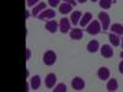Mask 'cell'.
Here are the masks:
<instances>
[{"label":"cell","mask_w":123,"mask_h":92,"mask_svg":"<svg viewBox=\"0 0 123 92\" xmlns=\"http://www.w3.org/2000/svg\"><path fill=\"white\" fill-rule=\"evenodd\" d=\"M86 31H87V33L91 34V36H96V34H98L101 31H102V27H101L100 21H96V20L91 21V22L86 26Z\"/></svg>","instance_id":"1"},{"label":"cell","mask_w":123,"mask_h":92,"mask_svg":"<svg viewBox=\"0 0 123 92\" xmlns=\"http://www.w3.org/2000/svg\"><path fill=\"white\" fill-rule=\"evenodd\" d=\"M57 61V54L54 50H47V52L43 54V63L48 66L53 65Z\"/></svg>","instance_id":"2"},{"label":"cell","mask_w":123,"mask_h":92,"mask_svg":"<svg viewBox=\"0 0 123 92\" xmlns=\"http://www.w3.org/2000/svg\"><path fill=\"white\" fill-rule=\"evenodd\" d=\"M98 20H100V23H101L102 29H104V31H107L108 27H110V22H111L108 14L105 12V11H101V12L98 14Z\"/></svg>","instance_id":"3"},{"label":"cell","mask_w":123,"mask_h":92,"mask_svg":"<svg viewBox=\"0 0 123 92\" xmlns=\"http://www.w3.org/2000/svg\"><path fill=\"white\" fill-rule=\"evenodd\" d=\"M70 27H71L70 18L63 17V18L59 21V31H60L62 33H68V32H70Z\"/></svg>","instance_id":"4"},{"label":"cell","mask_w":123,"mask_h":92,"mask_svg":"<svg viewBox=\"0 0 123 92\" xmlns=\"http://www.w3.org/2000/svg\"><path fill=\"white\" fill-rule=\"evenodd\" d=\"M71 87H73L75 91L84 90L85 88V81L81 79V77L76 76V77H74L73 80H71Z\"/></svg>","instance_id":"5"},{"label":"cell","mask_w":123,"mask_h":92,"mask_svg":"<svg viewBox=\"0 0 123 92\" xmlns=\"http://www.w3.org/2000/svg\"><path fill=\"white\" fill-rule=\"evenodd\" d=\"M55 17V11L53 9H46L44 11H42L38 15L39 20H50V18H54Z\"/></svg>","instance_id":"6"},{"label":"cell","mask_w":123,"mask_h":92,"mask_svg":"<svg viewBox=\"0 0 123 92\" xmlns=\"http://www.w3.org/2000/svg\"><path fill=\"white\" fill-rule=\"evenodd\" d=\"M100 52H101V55L104 58H112L113 57V49L110 44H104L101 48H100Z\"/></svg>","instance_id":"7"},{"label":"cell","mask_w":123,"mask_h":92,"mask_svg":"<svg viewBox=\"0 0 123 92\" xmlns=\"http://www.w3.org/2000/svg\"><path fill=\"white\" fill-rule=\"evenodd\" d=\"M46 29L50 33H55L59 29V23L55 21V20H49V21H47V23H46Z\"/></svg>","instance_id":"8"},{"label":"cell","mask_w":123,"mask_h":92,"mask_svg":"<svg viewBox=\"0 0 123 92\" xmlns=\"http://www.w3.org/2000/svg\"><path fill=\"white\" fill-rule=\"evenodd\" d=\"M110 75H111L110 69H108V68H106V66L100 68V69H98V71H97V76H98V79H100V80H102V81H105V80L110 79Z\"/></svg>","instance_id":"9"},{"label":"cell","mask_w":123,"mask_h":92,"mask_svg":"<svg viewBox=\"0 0 123 92\" xmlns=\"http://www.w3.org/2000/svg\"><path fill=\"white\" fill-rule=\"evenodd\" d=\"M44 82H46V86L48 88H53L57 84V76L55 74H48L44 79Z\"/></svg>","instance_id":"10"},{"label":"cell","mask_w":123,"mask_h":92,"mask_svg":"<svg viewBox=\"0 0 123 92\" xmlns=\"http://www.w3.org/2000/svg\"><path fill=\"white\" fill-rule=\"evenodd\" d=\"M46 7H47L46 3H39V4H37L36 6H33L32 11H31V15H32L33 17H38V15L42 12V11H44Z\"/></svg>","instance_id":"11"},{"label":"cell","mask_w":123,"mask_h":92,"mask_svg":"<svg viewBox=\"0 0 123 92\" xmlns=\"http://www.w3.org/2000/svg\"><path fill=\"white\" fill-rule=\"evenodd\" d=\"M69 36H70V38H71V39H74V40H79V39L83 38L84 32H83V29H80V28H74V29H70Z\"/></svg>","instance_id":"12"},{"label":"cell","mask_w":123,"mask_h":92,"mask_svg":"<svg viewBox=\"0 0 123 92\" xmlns=\"http://www.w3.org/2000/svg\"><path fill=\"white\" fill-rule=\"evenodd\" d=\"M86 49H87V52H89V53H96L97 50L100 49V44H98L97 40L92 39V40H90V42L87 43Z\"/></svg>","instance_id":"13"},{"label":"cell","mask_w":123,"mask_h":92,"mask_svg":"<svg viewBox=\"0 0 123 92\" xmlns=\"http://www.w3.org/2000/svg\"><path fill=\"white\" fill-rule=\"evenodd\" d=\"M30 84H31V88H32L33 91L38 90L39 86H41V76H39V75H35V76H32V77H31Z\"/></svg>","instance_id":"14"},{"label":"cell","mask_w":123,"mask_h":92,"mask_svg":"<svg viewBox=\"0 0 123 92\" xmlns=\"http://www.w3.org/2000/svg\"><path fill=\"white\" fill-rule=\"evenodd\" d=\"M91 21H92V15H91V12H85L84 16L81 17V20H80L79 23H80L81 27H86Z\"/></svg>","instance_id":"15"},{"label":"cell","mask_w":123,"mask_h":92,"mask_svg":"<svg viewBox=\"0 0 123 92\" xmlns=\"http://www.w3.org/2000/svg\"><path fill=\"white\" fill-rule=\"evenodd\" d=\"M106 88H107V91H110V92L117 91V90H118V82H117V80H116V79H110L108 82H107V85H106Z\"/></svg>","instance_id":"16"},{"label":"cell","mask_w":123,"mask_h":92,"mask_svg":"<svg viewBox=\"0 0 123 92\" xmlns=\"http://www.w3.org/2000/svg\"><path fill=\"white\" fill-rule=\"evenodd\" d=\"M81 16H83V14H81L80 11L71 12V15H70V21H71V23H73L74 26L78 25V23L80 22V20H81Z\"/></svg>","instance_id":"17"},{"label":"cell","mask_w":123,"mask_h":92,"mask_svg":"<svg viewBox=\"0 0 123 92\" xmlns=\"http://www.w3.org/2000/svg\"><path fill=\"white\" fill-rule=\"evenodd\" d=\"M108 39H110V43L113 46V47H118V46L121 44V38H119V36L116 34V33H110Z\"/></svg>","instance_id":"18"},{"label":"cell","mask_w":123,"mask_h":92,"mask_svg":"<svg viewBox=\"0 0 123 92\" xmlns=\"http://www.w3.org/2000/svg\"><path fill=\"white\" fill-rule=\"evenodd\" d=\"M71 10H73V6H71L70 4H68V3H63V4L59 5V12L63 14V15L71 12Z\"/></svg>","instance_id":"19"},{"label":"cell","mask_w":123,"mask_h":92,"mask_svg":"<svg viewBox=\"0 0 123 92\" xmlns=\"http://www.w3.org/2000/svg\"><path fill=\"white\" fill-rule=\"evenodd\" d=\"M111 31H112V33H116L118 36H122L123 34V25H121V23L111 25Z\"/></svg>","instance_id":"20"},{"label":"cell","mask_w":123,"mask_h":92,"mask_svg":"<svg viewBox=\"0 0 123 92\" xmlns=\"http://www.w3.org/2000/svg\"><path fill=\"white\" fill-rule=\"evenodd\" d=\"M101 9H110L112 6V0H98Z\"/></svg>","instance_id":"21"},{"label":"cell","mask_w":123,"mask_h":92,"mask_svg":"<svg viewBox=\"0 0 123 92\" xmlns=\"http://www.w3.org/2000/svg\"><path fill=\"white\" fill-rule=\"evenodd\" d=\"M53 92H67V86L64 84H58L53 88Z\"/></svg>","instance_id":"22"},{"label":"cell","mask_w":123,"mask_h":92,"mask_svg":"<svg viewBox=\"0 0 123 92\" xmlns=\"http://www.w3.org/2000/svg\"><path fill=\"white\" fill-rule=\"evenodd\" d=\"M41 1L39 0H26V4L28 7H32V6H36L37 4H39Z\"/></svg>","instance_id":"23"},{"label":"cell","mask_w":123,"mask_h":92,"mask_svg":"<svg viewBox=\"0 0 123 92\" xmlns=\"http://www.w3.org/2000/svg\"><path fill=\"white\" fill-rule=\"evenodd\" d=\"M48 4L52 7H55V6L60 5V0H48Z\"/></svg>","instance_id":"24"},{"label":"cell","mask_w":123,"mask_h":92,"mask_svg":"<svg viewBox=\"0 0 123 92\" xmlns=\"http://www.w3.org/2000/svg\"><path fill=\"white\" fill-rule=\"evenodd\" d=\"M63 3H68L71 6H76V4H78V1H75V0H63Z\"/></svg>","instance_id":"25"},{"label":"cell","mask_w":123,"mask_h":92,"mask_svg":"<svg viewBox=\"0 0 123 92\" xmlns=\"http://www.w3.org/2000/svg\"><path fill=\"white\" fill-rule=\"evenodd\" d=\"M31 54H32V53H31V49H26V60L28 61L30 59H31Z\"/></svg>","instance_id":"26"},{"label":"cell","mask_w":123,"mask_h":92,"mask_svg":"<svg viewBox=\"0 0 123 92\" xmlns=\"http://www.w3.org/2000/svg\"><path fill=\"white\" fill-rule=\"evenodd\" d=\"M118 70H119V73L121 74H123V60L119 63V65H118Z\"/></svg>","instance_id":"27"},{"label":"cell","mask_w":123,"mask_h":92,"mask_svg":"<svg viewBox=\"0 0 123 92\" xmlns=\"http://www.w3.org/2000/svg\"><path fill=\"white\" fill-rule=\"evenodd\" d=\"M30 87H31V84H30V82H26V85H25V91H27V92H28V91L31 90Z\"/></svg>","instance_id":"28"},{"label":"cell","mask_w":123,"mask_h":92,"mask_svg":"<svg viewBox=\"0 0 123 92\" xmlns=\"http://www.w3.org/2000/svg\"><path fill=\"white\" fill-rule=\"evenodd\" d=\"M87 0H78V3H81V4H84V3H86Z\"/></svg>","instance_id":"29"},{"label":"cell","mask_w":123,"mask_h":92,"mask_svg":"<svg viewBox=\"0 0 123 92\" xmlns=\"http://www.w3.org/2000/svg\"><path fill=\"white\" fill-rule=\"evenodd\" d=\"M30 16H31V12H30V11H27V12H26V17H27V18H28V17H30Z\"/></svg>","instance_id":"30"},{"label":"cell","mask_w":123,"mask_h":92,"mask_svg":"<svg viewBox=\"0 0 123 92\" xmlns=\"http://www.w3.org/2000/svg\"><path fill=\"white\" fill-rule=\"evenodd\" d=\"M119 57H121V58L123 59V52H121V54H119Z\"/></svg>","instance_id":"31"},{"label":"cell","mask_w":123,"mask_h":92,"mask_svg":"<svg viewBox=\"0 0 123 92\" xmlns=\"http://www.w3.org/2000/svg\"><path fill=\"white\" fill-rule=\"evenodd\" d=\"M121 46H122V49H123V39H122V42H121Z\"/></svg>","instance_id":"32"},{"label":"cell","mask_w":123,"mask_h":92,"mask_svg":"<svg viewBox=\"0 0 123 92\" xmlns=\"http://www.w3.org/2000/svg\"><path fill=\"white\" fill-rule=\"evenodd\" d=\"M91 1H92V3H96V1H98V0H91Z\"/></svg>","instance_id":"33"}]
</instances>
